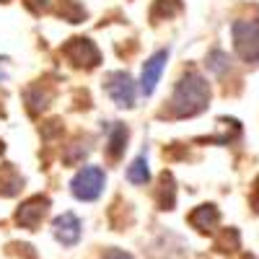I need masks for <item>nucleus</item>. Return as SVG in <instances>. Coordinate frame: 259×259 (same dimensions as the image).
<instances>
[{"label": "nucleus", "instance_id": "obj_1", "mask_svg": "<svg viewBox=\"0 0 259 259\" xmlns=\"http://www.w3.org/2000/svg\"><path fill=\"white\" fill-rule=\"evenodd\" d=\"M210 101V85L197 70H187L179 83L174 85V96H171V112L177 117H194L207 109Z\"/></svg>", "mask_w": 259, "mask_h": 259}, {"label": "nucleus", "instance_id": "obj_2", "mask_svg": "<svg viewBox=\"0 0 259 259\" xmlns=\"http://www.w3.org/2000/svg\"><path fill=\"white\" fill-rule=\"evenodd\" d=\"M233 50L244 62H259V13L254 18H239L231 26Z\"/></svg>", "mask_w": 259, "mask_h": 259}, {"label": "nucleus", "instance_id": "obj_3", "mask_svg": "<svg viewBox=\"0 0 259 259\" xmlns=\"http://www.w3.org/2000/svg\"><path fill=\"white\" fill-rule=\"evenodd\" d=\"M104 184H106V174H104L101 166H83L70 182V192H73L75 200L94 202V200L101 197Z\"/></svg>", "mask_w": 259, "mask_h": 259}, {"label": "nucleus", "instance_id": "obj_4", "mask_svg": "<svg viewBox=\"0 0 259 259\" xmlns=\"http://www.w3.org/2000/svg\"><path fill=\"white\" fill-rule=\"evenodd\" d=\"M104 89H106V94L112 96V101H114L117 106H124V109H130V106H135L138 85H135V80L130 78L124 70L106 73V78H104Z\"/></svg>", "mask_w": 259, "mask_h": 259}, {"label": "nucleus", "instance_id": "obj_5", "mask_svg": "<svg viewBox=\"0 0 259 259\" xmlns=\"http://www.w3.org/2000/svg\"><path fill=\"white\" fill-rule=\"evenodd\" d=\"M62 55L68 57L73 65H78V68H94V65H99V60H101L99 47L94 45L91 39H85V36L70 39L68 45L62 47Z\"/></svg>", "mask_w": 259, "mask_h": 259}, {"label": "nucleus", "instance_id": "obj_6", "mask_svg": "<svg viewBox=\"0 0 259 259\" xmlns=\"http://www.w3.org/2000/svg\"><path fill=\"white\" fill-rule=\"evenodd\" d=\"M166 62H168V50H158L156 55H150L143 65V73H140V91L145 96H153L156 91V85L161 80V73L166 68Z\"/></svg>", "mask_w": 259, "mask_h": 259}, {"label": "nucleus", "instance_id": "obj_7", "mask_svg": "<svg viewBox=\"0 0 259 259\" xmlns=\"http://www.w3.org/2000/svg\"><path fill=\"white\" fill-rule=\"evenodd\" d=\"M47 207H50V200H47V197H41V194H36V197H29L24 205L18 207L16 223H18L21 228L34 231V228L41 223V218L47 215Z\"/></svg>", "mask_w": 259, "mask_h": 259}, {"label": "nucleus", "instance_id": "obj_8", "mask_svg": "<svg viewBox=\"0 0 259 259\" xmlns=\"http://www.w3.org/2000/svg\"><path fill=\"white\" fill-rule=\"evenodd\" d=\"M52 233H55V239L62 246H75L80 241L83 226H80L75 212H62L60 218H55V223H52Z\"/></svg>", "mask_w": 259, "mask_h": 259}, {"label": "nucleus", "instance_id": "obj_9", "mask_svg": "<svg viewBox=\"0 0 259 259\" xmlns=\"http://www.w3.org/2000/svg\"><path fill=\"white\" fill-rule=\"evenodd\" d=\"M221 221V212L215 210V205H200L189 212V223L197 231H212Z\"/></svg>", "mask_w": 259, "mask_h": 259}, {"label": "nucleus", "instance_id": "obj_10", "mask_svg": "<svg viewBox=\"0 0 259 259\" xmlns=\"http://www.w3.org/2000/svg\"><path fill=\"white\" fill-rule=\"evenodd\" d=\"M127 127L122 122H114V127L109 130V138H106V153H109V158H119L124 153L127 148Z\"/></svg>", "mask_w": 259, "mask_h": 259}, {"label": "nucleus", "instance_id": "obj_11", "mask_svg": "<svg viewBox=\"0 0 259 259\" xmlns=\"http://www.w3.org/2000/svg\"><path fill=\"white\" fill-rule=\"evenodd\" d=\"M177 202V187H174V177L171 174H161V182H158V205L161 210H171Z\"/></svg>", "mask_w": 259, "mask_h": 259}, {"label": "nucleus", "instance_id": "obj_12", "mask_svg": "<svg viewBox=\"0 0 259 259\" xmlns=\"http://www.w3.org/2000/svg\"><path fill=\"white\" fill-rule=\"evenodd\" d=\"M150 179V171H148V158L145 153H140L133 163L127 166V182H133V184H145Z\"/></svg>", "mask_w": 259, "mask_h": 259}, {"label": "nucleus", "instance_id": "obj_13", "mask_svg": "<svg viewBox=\"0 0 259 259\" xmlns=\"http://www.w3.org/2000/svg\"><path fill=\"white\" fill-rule=\"evenodd\" d=\"M205 65H207V70H210V73H215V75H226V70H231V57H228V52H223V50H210Z\"/></svg>", "mask_w": 259, "mask_h": 259}, {"label": "nucleus", "instance_id": "obj_14", "mask_svg": "<svg viewBox=\"0 0 259 259\" xmlns=\"http://www.w3.org/2000/svg\"><path fill=\"white\" fill-rule=\"evenodd\" d=\"M182 11V0H156V6H153V18H171V16H177Z\"/></svg>", "mask_w": 259, "mask_h": 259}, {"label": "nucleus", "instance_id": "obj_15", "mask_svg": "<svg viewBox=\"0 0 259 259\" xmlns=\"http://www.w3.org/2000/svg\"><path fill=\"white\" fill-rule=\"evenodd\" d=\"M6 174H8V177H0V194L11 197V194H16V192H18V187L24 184V179H21L13 168H8Z\"/></svg>", "mask_w": 259, "mask_h": 259}, {"label": "nucleus", "instance_id": "obj_16", "mask_svg": "<svg viewBox=\"0 0 259 259\" xmlns=\"http://www.w3.org/2000/svg\"><path fill=\"white\" fill-rule=\"evenodd\" d=\"M101 259H133L127 251H119V249H112V251H106Z\"/></svg>", "mask_w": 259, "mask_h": 259}, {"label": "nucleus", "instance_id": "obj_17", "mask_svg": "<svg viewBox=\"0 0 259 259\" xmlns=\"http://www.w3.org/2000/svg\"><path fill=\"white\" fill-rule=\"evenodd\" d=\"M251 200H254V205L259 207V179L254 182V192H251Z\"/></svg>", "mask_w": 259, "mask_h": 259}, {"label": "nucleus", "instance_id": "obj_18", "mask_svg": "<svg viewBox=\"0 0 259 259\" xmlns=\"http://www.w3.org/2000/svg\"><path fill=\"white\" fill-rule=\"evenodd\" d=\"M3 78H6V75H3V73H0V80H3Z\"/></svg>", "mask_w": 259, "mask_h": 259}]
</instances>
